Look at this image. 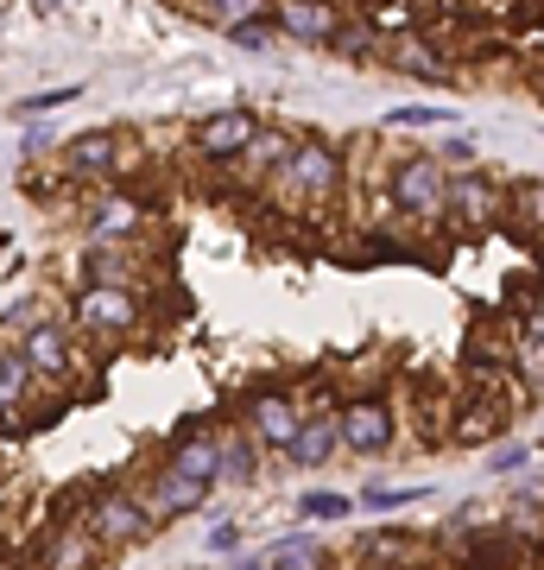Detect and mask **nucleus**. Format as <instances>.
Returning <instances> with one entry per match:
<instances>
[{
	"label": "nucleus",
	"mask_w": 544,
	"mask_h": 570,
	"mask_svg": "<svg viewBox=\"0 0 544 570\" xmlns=\"http://www.w3.org/2000/svg\"><path fill=\"white\" fill-rule=\"evenodd\" d=\"M343 184H348L343 146L317 140V134H298V140H291V153L273 165L266 190H273V197H285V204L323 209V204H336V197H343Z\"/></svg>",
	"instance_id": "1"
},
{
	"label": "nucleus",
	"mask_w": 544,
	"mask_h": 570,
	"mask_svg": "<svg viewBox=\"0 0 544 570\" xmlns=\"http://www.w3.org/2000/svg\"><path fill=\"white\" fill-rule=\"evenodd\" d=\"M386 209L405 216L412 228H444L449 223V171L437 153H399L386 171Z\"/></svg>",
	"instance_id": "2"
},
{
	"label": "nucleus",
	"mask_w": 544,
	"mask_h": 570,
	"mask_svg": "<svg viewBox=\"0 0 544 570\" xmlns=\"http://www.w3.org/2000/svg\"><path fill=\"white\" fill-rule=\"evenodd\" d=\"M82 527H89V539L101 546V558L108 551H133L152 539V513L140 508V489H101L89 508H82Z\"/></svg>",
	"instance_id": "3"
},
{
	"label": "nucleus",
	"mask_w": 544,
	"mask_h": 570,
	"mask_svg": "<svg viewBox=\"0 0 544 570\" xmlns=\"http://www.w3.org/2000/svg\"><path fill=\"white\" fill-rule=\"evenodd\" d=\"M70 330L77 336H101V343H121V336L140 330V292H127V285H77Z\"/></svg>",
	"instance_id": "4"
},
{
	"label": "nucleus",
	"mask_w": 544,
	"mask_h": 570,
	"mask_svg": "<svg viewBox=\"0 0 544 570\" xmlns=\"http://www.w3.org/2000/svg\"><path fill=\"white\" fill-rule=\"evenodd\" d=\"M449 223L468 228V235H487V228L506 223V184L482 165L468 171H449Z\"/></svg>",
	"instance_id": "5"
},
{
	"label": "nucleus",
	"mask_w": 544,
	"mask_h": 570,
	"mask_svg": "<svg viewBox=\"0 0 544 570\" xmlns=\"http://www.w3.org/2000/svg\"><path fill=\"white\" fill-rule=\"evenodd\" d=\"M260 127L266 121L254 115V108H216V115H202V121L190 127V153H197L202 165H228V171H235Z\"/></svg>",
	"instance_id": "6"
},
{
	"label": "nucleus",
	"mask_w": 544,
	"mask_h": 570,
	"mask_svg": "<svg viewBox=\"0 0 544 570\" xmlns=\"http://www.w3.org/2000/svg\"><path fill=\"white\" fill-rule=\"evenodd\" d=\"M336 425H343L348 456H386L393 438H399V419H393V400L386 393H355V400H343Z\"/></svg>",
	"instance_id": "7"
},
{
	"label": "nucleus",
	"mask_w": 544,
	"mask_h": 570,
	"mask_svg": "<svg viewBox=\"0 0 544 570\" xmlns=\"http://www.w3.org/2000/svg\"><path fill=\"white\" fill-rule=\"evenodd\" d=\"M298 425H304V412H298V393L291 387H254L241 400V431L260 450H285L298 438Z\"/></svg>",
	"instance_id": "8"
},
{
	"label": "nucleus",
	"mask_w": 544,
	"mask_h": 570,
	"mask_svg": "<svg viewBox=\"0 0 544 570\" xmlns=\"http://www.w3.org/2000/svg\"><path fill=\"white\" fill-rule=\"evenodd\" d=\"M13 348L32 362L39 381H70V374H77V330L63 324V317H32V324L13 336Z\"/></svg>",
	"instance_id": "9"
},
{
	"label": "nucleus",
	"mask_w": 544,
	"mask_h": 570,
	"mask_svg": "<svg viewBox=\"0 0 544 570\" xmlns=\"http://www.w3.org/2000/svg\"><path fill=\"white\" fill-rule=\"evenodd\" d=\"M63 178L70 184H108L127 171V140L115 134V127H96V134H77V140H63L58 153Z\"/></svg>",
	"instance_id": "10"
},
{
	"label": "nucleus",
	"mask_w": 544,
	"mask_h": 570,
	"mask_svg": "<svg viewBox=\"0 0 544 570\" xmlns=\"http://www.w3.org/2000/svg\"><path fill=\"white\" fill-rule=\"evenodd\" d=\"M146 235V209L127 190H101L96 204L82 209V242L96 247H133Z\"/></svg>",
	"instance_id": "11"
},
{
	"label": "nucleus",
	"mask_w": 544,
	"mask_h": 570,
	"mask_svg": "<svg viewBox=\"0 0 544 570\" xmlns=\"http://www.w3.org/2000/svg\"><path fill=\"white\" fill-rule=\"evenodd\" d=\"M209 494H216V489L184 482L171 463H159V469L140 482V508L152 513V527H171V520H184V513H202V508H209Z\"/></svg>",
	"instance_id": "12"
},
{
	"label": "nucleus",
	"mask_w": 544,
	"mask_h": 570,
	"mask_svg": "<svg viewBox=\"0 0 544 570\" xmlns=\"http://www.w3.org/2000/svg\"><path fill=\"white\" fill-rule=\"evenodd\" d=\"M266 26L291 45H329V32L343 26V13H336L329 0H273Z\"/></svg>",
	"instance_id": "13"
},
{
	"label": "nucleus",
	"mask_w": 544,
	"mask_h": 570,
	"mask_svg": "<svg viewBox=\"0 0 544 570\" xmlns=\"http://www.w3.org/2000/svg\"><path fill=\"white\" fill-rule=\"evenodd\" d=\"M77 285H127V292H140V254L133 247H96V242H82L77 254Z\"/></svg>",
	"instance_id": "14"
},
{
	"label": "nucleus",
	"mask_w": 544,
	"mask_h": 570,
	"mask_svg": "<svg viewBox=\"0 0 544 570\" xmlns=\"http://www.w3.org/2000/svg\"><path fill=\"white\" fill-rule=\"evenodd\" d=\"M336 450H343V425H336V412H310L298 425V438L279 450L291 469H323V463H336Z\"/></svg>",
	"instance_id": "15"
},
{
	"label": "nucleus",
	"mask_w": 544,
	"mask_h": 570,
	"mask_svg": "<svg viewBox=\"0 0 544 570\" xmlns=\"http://www.w3.org/2000/svg\"><path fill=\"white\" fill-rule=\"evenodd\" d=\"M165 463L178 469L184 482H202V489H216V463H222V444H216V438H202L197 425H184L178 438H171V450H165Z\"/></svg>",
	"instance_id": "16"
},
{
	"label": "nucleus",
	"mask_w": 544,
	"mask_h": 570,
	"mask_svg": "<svg viewBox=\"0 0 544 570\" xmlns=\"http://www.w3.org/2000/svg\"><path fill=\"white\" fill-rule=\"evenodd\" d=\"M39 374H32V362H26L13 343H0V425H13L32 400H39Z\"/></svg>",
	"instance_id": "17"
},
{
	"label": "nucleus",
	"mask_w": 544,
	"mask_h": 570,
	"mask_svg": "<svg viewBox=\"0 0 544 570\" xmlns=\"http://www.w3.org/2000/svg\"><path fill=\"white\" fill-rule=\"evenodd\" d=\"M222 463H216V489H254L260 482V456L266 450L247 438V431H222Z\"/></svg>",
	"instance_id": "18"
},
{
	"label": "nucleus",
	"mask_w": 544,
	"mask_h": 570,
	"mask_svg": "<svg viewBox=\"0 0 544 570\" xmlns=\"http://www.w3.org/2000/svg\"><path fill=\"white\" fill-rule=\"evenodd\" d=\"M393 70H412V77H431V82H449V58L437 51V45L424 39V32H405L399 45H386L380 51Z\"/></svg>",
	"instance_id": "19"
},
{
	"label": "nucleus",
	"mask_w": 544,
	"mask_h": 570,
	"mask_svg": "<svg viewBox=\"0 0 544 570\" xmlns=\"http://www.w3.org/2000/svg\"><path fill=\"white\" fill-rule=\"evenodd\" d=\"M266 558H273V570H329V546H323L317 532H285V539H273L266 546Z\"/></svg>",
	"instance_id": "20"
},
{
	"label": "nucleus",
	"mask_w": 544,
	"mask_h": 570,
	"mask_svg": "<svg viewBox=\"0 0 544 570\" xmlns=\"http://www.w3.org/2000/svg\"><path fill=\"white\" fill-rule=\"evenodd\" d=\"M101 564V546L89 539V527H63L51 546H44V570H96Z\"/></svg>",
	"instance_id": "21"
},
{
	"label": "nucleus",
	"mask_w": 544,
	"mask_h": 570,
	"mask_svg": "<svg viewBox=\"0 0 544 570\" xmlns=\"http://www.w3.org/2000/svg\"><path fill=\"white\" fill-rule=\"evenodd\" d=\"M291 140H298L291 127H260V134H254V146L241 153V165H235V171H241V178H254V184H266V178H273V165H279L285 153H291Z\"/></svg>",
	"instance_id": "22"
},
{
	"label": "nucleus",
	"mask_w": 544,
	"mask_h": 570,
	"mask_svg": "<svg viewBox=\"0 0 544 570\" xmlns=\"http://www.w3.org/2000/svg\"><path fill=\"white\" fill-rule=\"evenodd\" d=\"M323 51H336L343 63H374L386 51V32H374L367 20H343L336 32H329V45Z\"/></svg>",
	"instance_id": "23"
},
{
	"label": "nucleus",
	"mask_w": 544,
	"mask_h": 570,
	"mask_svg": "<svg viewBox=\"0 0 544 570\" xmlns=\"http://www.w3.org/2000/svg\"><path fill=\"white\" fill-rule=\"evenodd\" d=\"M520 235H544V184H506V223Z\"/></svg>",
	"instance_id": "24"
},
{
	"label": "nucleus",
	"mask_w": 544,
	"mask_h": 570,
	"mask_svg": "<svg viewBox=\"0 0 544 570\" xmlns=\"http://www.w3.org/2000/svg\"><path fill=\"white\" fill-rule=\"evenodd\" d=\"M412 551H424V532H405V527L367 532V564H405Z\"/></svg>",
	"instance_id": "25"
},
{
	"label": "nucleus",
	"mask_w": 544,
	"mask_h": 570,
	"mask_svg": "<svg viewBox=\"0 0 544 570\" xmlns=\"http://www.w3.org/2000/svg\"><path fill=\"white\" fill-rule=\"evenodd\" d=\"M456 121V108L449 102H405V108H386V134H399V127H449Z\"/></svg>",
	"instance_id": "26"
},
{
	"label": "nucleus",
	"mask_w": 544,
	"mask_h": 570,
	"mask_svg": "<svg viewBox=\"0 0 544 570\" xmlns=\"http://www.w3.org/2000/svg\"><path fill=\"white\" fill-rule=\"evenodd\" d=\"M197 13L209 26H241V20H266L273 0H197Z\"/></svg>",
	"instance_id": "27"
},
{
	"label": "nucleus",
	"mask_w": 544,
	"mask_h": 570,
	"mask_svg": "<svg viewBox=\"0 0 544 570\" xmlns=\"http://www.w3.org/2000/svg\"><path fill=\"white\" fill-rule=\"evenodd\" d=\"M298 513H304V520H348V513H355V494L310 489V494H298Z\"/></svg>",
	"instance_id": "28"
},
{
	"label": "nucleus",
	"mask_w": 544,
	"mask_h": 570,
	"mask_svg": "<svg viewBox=\"0 0 544 570\" xmlns=\"http://www.w3.org/2000/svg\"><path fill=\"white\" fill-rule=\"evenodd\" d=\"M501 431V412H487V400H475V406L456 419V444H487Z\"/></svg>",
	"instance_id": "29"
},
{
	"label": "nucleus",
	"mask_w": 544,
	"mask_h": 570,
	"mask_svg": "<svg viewBox=\"0 0 544 570\" xmlns=\"http://www.w3.org/2000/svg\"><path fill=\"white\" fill-rule=\"evenodd\" d=\"M412 501H424V489H386V482H374V489L355 494L362 513H393V508H412Z\"/></svg>",
	"instance_id": "30"
},
{
	"label": "nucleus",
	"mask_w": 544,
	"mask_h": 570,
	"mask_svg": "<svg viewBox=\"0 0 544 570\" xmlns=\"http://www.w3.org/2000/svg\"><path fill=\"white\" fill-rule=\"evenodd\" d=\"M77 96H82V82H58V89H39V96H26V102H13V115H20V121H32V115H51V108L77 102Z\"/></svg>",
	"instance_id": "31"
},
{
	"label": "nucleus",
	"mask_w": 544,
	"mask_h": 570,
	"mask_svg": "<svg viewBox=\"0 0 544 570\" xmlns=\"http://www.w3.org/2000/svg\"><path fill=\"white\" fill-rule=\"evenodd\" d=\"M222 32H228V45H241V51H254V58L273 51V26L266 20H241V26H222Z\"/></svg>",
	"instance_id": "32"
},
{
	"label": "nucleus",
	"mask_w": 544,
	"mask_h": 570,
	"mask_svg": "<svg viewBox=\"0 0 544 570\" xmlns=\"http://www.w3.org/2000/svg\"><path fill=\"white\" fill-rule=\"evenodd\" d=\"M241 527H235V520H216V527H209V539H202V551H209V558H241Z\"/></svg>",
	"instance_id": "33"
},
{
	"label": "nucleus",
	"mask_w": 544,
	"mask_h": 570,
	"mask_svg": "<svg viewBox=\"0 0 544 570\" xmlns=\"http://www.w3.org/2000/svg\"><path fill=\"white\" fill-rule=\"evenodd\" d=\"M525 463H532V444H501V450H487V475H520Z\"/></svg>",
	"instance_id": "34"
},
{
	"label": "nucleus",
	"mask_w": 544,
	"mask_h": 570,
	"mask_svg": "<svg viewBox=\"0 0 544 570\" xmlns=\"http://www.w3.org/2000/svg\"><path fill=\"white\" fill-rule=\"evenodd\" d=\"M51 146H58V140H51V127H39V121H32V127H26V134H20V159L32 165V159H44Z\"/></svg>",
	"instance_id": "35"
},
{
	"label": "nucleus",
	"mask_w": 544,
	"mask_h": 570,
	"mask_svg": "<svg viewBox=\"0 0 544 570\" xmlns=\"http://www.w3.org/2000/svg\"><path fill=\"white\" fill-rule=\"evenodd\" d=\"M437 165H444V171H449V165H463V171H468V165H475V146H468L463 134H456V140H437Z\"/></svg>",
	"instance_id": "36"
},
{
	"label": "nucleus",
	"mask_w": 544,
	"mask_h": 570,
	"mask_svg": "<svg viewBox=\"0 0 544 570\" xmlns=\"http://www.w3.org/2000/svg\"><path fill=\"white\" fill-rule=\"evenodd\" d=\"M525 348H538V362H544V298L532 311V324H525Z\"/></svg>",
	"instance_id": "37"
},
{
	"label": "nucleus",
	"mask_w": 544,
	"mask_h": 570,
	"mask_svg": "<svg viewBox=\"0 0 544 570\" xmlns=\"http://www.w3.org/2000/svg\"><path fill=\"white\" fill-rule=\"evenodd\" d=\"M228 570H273V558H235Z\"/></svg>",
	"instance_id": "38"
},
{
	"label": "nucleus",
	"mask_w": 544,
	"mask_h": 570,
	"mask_svg": "<svg viewBox=\"0 0 544 570\" xmlns=\"http://www.w3.org/2000/svg\"><path fill=\"white\" fill-rule=\"evenodd\" d=\"M39 7H63V0H39Z\"/></svg>",
	"instance_id": "39"
}]
</instances>
